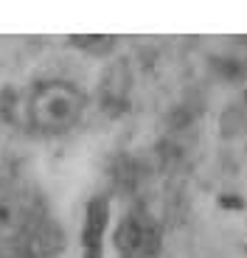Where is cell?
<instances>
[{"label":"cell","mask_w":247,"mask_h":258,"mask_svg":"<svg viewBox=\"0 0 247 258\" xmlns=\"http://www.w3.org/2000/svg\"><path fill=\"white\" fill-rule=\"evenodd\" d=\"M121 258H157L163 250V225L146 208H130L112 233Z\"/></svg>","instance_id":"3"},{"label":"cell","mask_w":247,"mask_h":258,"mask_svg":"<svg viewBox=\"0 0 247 258\" xmlns=\"http://www.w3.org/2000/svg\"><path fill=\"white\" fill-rule=\"evenodd\" d=\"M65 230L39 188L0 180V258H56Z\"/></svg>","instance_id":"1"},{"label":"cell","mask_w":247,"mask_h":258,"mask_svg":"<svg viewBox=\"0 0 247 258\" xmlns=\"http://www.w3.org/2000/svg\"><path fill=\"white\" fill-rule=\"evenodd\" d=\"M110 222V202L104 197H93L85 211L82 227V258H104V233Z\"/></svg>","instance_id":"4"},{"label":"cell","mask_w":247,"mask_h":258,"mask_svg":"<svg viewBox=\"0 0 247 258\" xmlns=\"http://www.w3.org/2000/svg\"><path fill=\"white\" fill-rule=\"evenodd\" d=\"M87 110V93L68 79H39L23 93V129L45 138L65 135Z\"/></svg>","instance_id":"2"},{"label":"cell","mask_w":247,"mask_h":258,"mask_svg":"<svg viewBox=\"0 0 247 258\" xmlns=\"http://www.w3.org/2000/svg\"><path fill=\"white\" fill-rule=\"evenodd\" d=\"M68 42H71L73 48H79V51L93 53V56H104V53H110L112 48L118 45V37H101V34H71Z\"/></svg>","instance_id":"5"}]
</instances>
